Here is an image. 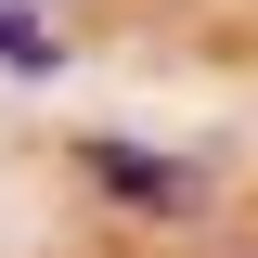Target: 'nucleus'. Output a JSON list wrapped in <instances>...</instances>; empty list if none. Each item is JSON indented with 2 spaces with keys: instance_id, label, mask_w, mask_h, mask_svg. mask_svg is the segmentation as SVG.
I'll return each mask as SVG.
<instances>
[{
  "instance_id": "f257e3e1",
  "label": "nucleus",
  "mask_w": 258,
  "mask_h": 258,
  "mask_svg": "<svg viewBox=\"0 0 258 258\" xmlns=\"http://www.w3.org/2000/svg\"><path fill=\"white\" fill-rule=\"evenodd\" d=\"M78 168H91V181L116 194V207H142V220H168V207H194V181H181L168 155H129V142H103V129L78 142Z\"/></svg>"
},
{
  "instance_id": "f03ea898",
  "label": "nucleus",
  "mask_w": 258,
  "mask_h": 258,
  "mask_svg": "<svg viewBox=\"0 0 258 258\" xmlns=\"http://www.w3.org/2000/svg\"><path fill=\"white\" fill-rule=\"evenodd\" d=\"M0 64H13V78H52V64H64V39L39 26L26 0H0Z\"/></svg>"
}]
</instances>
